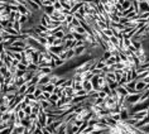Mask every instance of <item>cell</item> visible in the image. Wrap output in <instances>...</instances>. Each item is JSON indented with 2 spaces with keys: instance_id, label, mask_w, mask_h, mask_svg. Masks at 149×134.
<instances>
[{
  "instance_id": "obj_20",
  "label": "cell",
  "mask_w": 149,
  "mask_h": 134,
  "mask_svg": "<svg viewBox=\"0 0 149 134\" xmlns=\"http://www.w3.org/2000/svg\"><path fill=\"white\" fill-rule=\"evenodd\" d=\"M102 33L107 37H113L114 36V31L111 28H106V29H102Z\"/></svg>"
},
{
  "instance_id": "obj_10",
  "label": "cell",
  "mask_w": 149,
  "mask_h": 134,
  "mask_svg": "<svg viewBox=\"0 0 149 134\" xmlns=\"http://www.w3.org/2000/svg\"><path fill=\"white\" fill-rule=\"evenodd\" d=\"M116 91L120 96H128L129 95V91H128V89H126V86H119L116 89Z\"/></svg>"
},
{
  "instance_id": "obj_5",
  "label": "cell",
  "mask_w": 149,
  "mask_h": 134,
  "mask_svg": "<svg viewBox=\"0 0 149 134\" xmlns=\"http://www.w3.org/2000/svg\"><path fill=\"white\" fill-rule=\"evenodd\" d=\"M38 72L42 76H49V75L53 73V68H52V67H40Z\"/></svg>"
},
{
  "instance_id": "obj_22",
  "label": "cell",
  "mask_w": 149,
  "mask_h": 134,
  "mask_svg": "<svg viewBox=\"0 0 149 134\" xmlns=\"http://www.w3.org/2000/svg\"><path fill=\"white\" fill-rule=\"evenodd\" d=\"M73 14H66V18H65V22H66V23L67 24H71V23H72V20H73Z\"/></svg>"
},
{
  "instance_id": "obj_8",
  "label": "cell",
  "mask_w": 149,
  "mask_h": 134,
  "mask_svg": "<svg viewBox=\"0 0 149 134\" xmlns=\"http://www.w3.org/2000/svg\"><path fill=\"white\" fill-rule=\"evenodd\" d=\"M51 84V75L49 76H42L39 80V86H46V85Z\"/></svg>"
},
{
  "instance_id": "obj_12",
  "label": "cell",
  "mask_w": 149,
  "mask_h": 134,
  "mask_svg": "<svg viewBox=\"0 0 149 134\" xmlns=\"http://www.w3.org/2000/svg\"><path fill=\"white\" fill-rule=\"evenodd\" d=\"M28 87H29L28 84L22 85L20 87H18V94H19V95H25V94H27V91H28Z\"/></svg>"
},
{
  "instance_id": "obj_42",
  "label": "cell",
  "mask_w": 149,
  "mask_h": 134,
  "mask_svg": "<svg viewBox=\"0 0 149 134\" xmlns=\"http://www.w3.org/2000/svg\"><path fill=\"white\" fill-rule=\"evenodd\" d=\"M144 1H149V0H144Z\"/></svg>"
},
{
  "instance_id": "obj_33",
  "label": "cell",
  "mask_w": 149,
  "mask_h": 134,
  "mask_svg": "<svg viewBox=\"0 0 149 134\" xmlns=\"http://www.w3.org/2000/svg\"><path fill=\"white\" fill-rule=\"evenodd\" d=\"M99 98H102V99H106V98H109V95L106 94L104 90H101V91H99Z\"/></svg>"
},
{
  "instance_id": "obj_32",
  "label": "cell",
  "mask_w": 149,
  "mask_h": 134,
  "mask_svg": "<svg viewBox=\"0 0 149 134\" xmlns=\"http://www.w3.org/2000/svg\"><path fill=\"white\" fill-rule=\"evenodd\" d=\"M25 73H27V71H20V70H18V71L15 72V76L17 77H24Z\"/></svg>"
},
{
  "instance_id": "obj_14",
  "label": "cell",
  "mask_w": 149,
  "mask_h": 134,
  "mask_svg": "<svg viewBox=\"0 0 149 134\" xmlns=\"http://www.w3.org/2000/svg\"><path fill=\"white\" fill-rule=\"evenodd\" d=\"M8 72H9V67L8 66H5V65L0 66V79H1V77H4Z\"/></svg>"
},
{
  "instance_id": "obj_44",
  "label": "cell",
  "mask_w": 149,
  "mask_h": 134,
  "mask_svg": "<svg viewBox=\"0 0 149 134\" xmlns=\"http://www.w3.org/2000/svg\"><path fill=\"white\" fill-rule=\"evenodd\" d=\"M34 134H37V133H34Z\"/></svg>"
},
{
  "instance_id": "obj_24",
  "label": "cell",
  "mask_w": 149,
  "mask_h": 134,
  "mask_svg": "<svg viewBox=\"0 0 149 134\" xmlns=\"http://www.w3.org/2000/svg\"><path fill=\"white\" fill-rule=\"evenodd\" d=\"M109 86H110L111 90H116V89L120 86V85H119L118 81H113V82H109Z\"/></svg>"
},
{
  "instance_id": "obj_3",
  "label": "cell",
  "mask_w": 149,
  "mask_h": 134,
  "mask_svg": "<svg viewBox=\"0 0 149 134\" xmlns=\"http://www.w3.org/2000/svg\"><path fill=\"white\" fill-rule=\"evenodd\" d=\"M147 89H148V85H145L143 80H136V85H135L136 92H140L141 94V92H144Z\"/></svg>"
},
{
  "instance_id": "obj_23",
  "label": "cell",
  "mask_w": 149,
  "mask_h": 134,
  "mask_svg": "<svg viewBox=\"0 0 149 134\" xmlns=\"http://www.w3.org/2000/svg\"><path fill=\"white\" fill-rule=\"evenodd\" d=\"M65 40H74V34L73 33H71V32H68V33H66V36H65V38H63Z\"/></svg>"
},
{
  "instance_id": "obj_6",
  "label": "cell",
  "mask_w": 149,
  "mask_h": 134,
  "mask_svg": "<svg viewBox=\"0 0 149 134\" xmlns=\"http://www.w3.org/2000/svg\"><path fill=\"white\" fill-rule=\"evenodd\" d=\"M139 9H140V14L141 13H149L148 1H140L139 3Z\"/></svg>"
},
{
  "instance_id": "obj_21",
  "label": "cell",
  "mask_w": 149,
  "mask_h": 134,
  "mask_svg": "<svg viewBox=\"0 0 149 134\" xmlns=\"http://www.w3.org/2000/svg\"><path fill=\"white\" fill-rule=\"evenodd\" d=\"M133 9H134V12H135L136 14H140V9H139V3L138 1H134L133 0Z\"/></svg>"
},
{
  "instance_id": "obj_36",
  "label": "cell",
  "mask_w": 149,
  "mask_h": 134,
  "mask_svg": "<svg viewBox=\"0 0 149 134\" xmlns=\"http://www.w3.org/2000/svg\"><path fill=\"white\" fill-rule=\"evenodd\" d=\"M53 4H52L51 1H48V0H43V8H46V6H52Z\"/></svg>"
},
{
  "instance_id": "obj_35",
  "label": "cell",
  "mask_w": 149,
  "mask_h": 134,
  "mask_svg": "<svg viewBox=\"0 0 149 134\" xmlns=\"http://www.w3.org/2000/svg\"><path fill=\"white\" fill-rule=\"evenodd\" d=\"M51 92H48V91H43V96H44V99H47V100H49L51 99Z\"/></svg>"
},
{
  "instance_id": "obj_28",
  "label": "cell",
  "mask_w": 149,
  "mask_h": 134,
  "mask_svg": "<svg viewBox=\"0 0 149 134\" xmlns=\"http://www.w3.org/2000/svg\"><path fill=\"white\" fill-rule=\"evenodd\" d=\"M23 110L25 111V114H27V115H31V114L33 113V106H32V105H27Z\"/></svg>"
},
{
  "instance_id": "obj_40",
  "label": "cell",
  "mask_w": 149,
  "mask_h": 134,
  "mask_svg": "<svg viewBox=\"0 0 149 134\" xmlns=\"http://www.w3.org/2000/svg\"><path fill=\"white\" fill-rule=\"evenodd\" d=\"M48 1H51V3H52V4H54V3H56V1H57V0H48Z\"/></svg>"
},
{
  "instance_id": "obj_34",
  "label": "cell",
  "mask_w": 149,
  "mask_h": 134,
  "mask_svg": "<svg viewBox=\"0 0 149 134\" xmlns=\"http://www.w3.org/2000/svg\"><path fill=\"white\" fill-rule=\"evenodd\" d=\"M115 9H116V12H123V10H124L120 3H116V4H115Z\"/></svg>"
},
{
  "instance_id": "obj_18",
  "label": "cell",
  "mask_w": 149,
  "mask_h": 134,
  "mask_svg": "<svg viewBox=\"0 0 149 134\" xmlns=\"http://www.w3.org/2000/svg\"><path fill=\"white\" fill-rule=\"evenodd\" d=\"M65 36H66V32L62 31V29L54 33V37H56V38H59V39H63V38H65Z\"/></svg>"
},
{
  "instance_id": "obj_7",
  "label": "cell",
  "mask_w": 149,
  "mask_h": 134,
  "mask_svg": "<svg viewBox=\"0 0 149 134\" xmlns=\"http://www.w3.org/2000/svg\"><path fill=\"white\" fill-rule=\"evenodd\" d=\"M147 124H149V115L147 118H144V119H141V120H139L136 123V125H135V128L136 129H140V128H143V126H145Z\"/></svg>"
},
{
  "instance_id": "obj_37",
  "label": "cell",
  "mask_w": 149,
  "mask_h": 134,
  "mask_svg": "<svg viewBox=\"0 0 149 134\" xmlns=\"http://www.w3.org/2000/svg\"><path fill=\"white\" fill-rule=\"evenodd\" d=\"M19 63H20V61H19V59H17V58H14L13 61H12V65H13V66H18Z\"/></svg>"
},
{
  "instance_id": "obj_1",
  "label": "cell",
  "mask_w": 149,
  "mask_h": 134,
  "mask_svg": "<svg viewBox=\"0 0 149 134\" xmlns=\"http://www.w3.org/2000/svg\"><path fill=\"white\" fill-rule=\"evenodd\" d=\"M139 99H140V92H135V94H130L126 96V101L132 105H135V104L139 103Z\"/></svg>"
},
{
  "instance_id": "obj_4",
  "label": "cell",
  "mask_w": 149,
  "mask_h": 134,
  "mask_svg": "<svg viewBox=\"0 0 149 134\" xmlns=\"http://www.w3.org/2000/svg\"><path fill=\"white\" fill-rule=\"evenodd\" d=\"M132 115L133 117H135L138 120H141V119L147 118L149 115V110H140V111H136V113H133Z\"/></svg>"
},
{
  "instance_id": "obj_13",
  "label": "cell",
  "mask_w": 149,
  "mask_h": 134,
  "mask_svg": "<svg viewBox=\"0 0 149 134\" xmlns=\"http://www.w3.org/2000/svg\"><path fill=\"white\" fill-rule=\"evenodd\" d=\"M54 6L52 5V6H46V8H43V13L44 14H48V15H53V13H54Z\"/></svg>"
},
{
  "instance_id": "obj_2",
  "label": "cell",
  "mask_w": 149,
  "mask_h": 134,
  "mask_svg": "<svg viewBox=\"0 0 149 134\" xmlns=\"http://www.w3.org/2000/svg\"><path fill=\"white\" fill-rule=\"evenodd\" d=\"M47 119H48V114L44 111L43 109L40 110V113L38 114V121H39V124L43 126H47Z\"/></svg>"
},
{
  "instance_id": "obj_11",
  "label": "cell",
  "mask_w": 149,
  "mask_h": 134,
  "mask_svg": "<svg viewBox=\"0 0 149 134\" xmlns=\"http://www.w3.org/2000/svg\"><path fill=\"white\" fill-rule=\"evenodd\" d=\"M105 77H106L107 84L113 82V81H116V75H115V72H106L105 73Z\"/></svg>"
},
{
  "instance_id": "obj_29",
  "label": "cell",
  "mask_w": 149,
  "mask_h": 134,
  "mask_svg": "<svg viewBox=\"0 0 149 134\" xmlns=\"http://www.w3.org/2000/svg\"><path fill=\"white\" fill-rule=\"evenodd\" d=\"M74 34V39L76 40H85V38H86V36L84 34H79V33H73Z\"/></svg>"
},
{
  "instance_id": "obj_39",
  "label": "cell",
  "mask_w": 149,
  "mask_h": 134,
  "mask_svg": "<svg viewBox=\"0 0 149 134\" xmlns=\"http://www.w3.org/2000/svg\"><path fill=\"white\" fill-rule=\"evenodd\" d=\"M100 3H101V4H104V5H106L107 3H110V0H100Z\"/></svg>"
},
{
  "instance_id": "obj_17",
  "label": "cell",
  "mask_w": 149,
  "mask_h": 134,
  "mask_svg": "<svg viewBox=\"0 0 149 134\" xmlns=\"http://www.w3.org/2000/svg\"><path fill=\"white\" fill-rule=\"evenodd\" d=\"M15 114H17V117L19 118L20 120H23V119H25V118H27V114H25V111H24L23 109H20L19 111H17Z\"/></svg>"
},
{
  "instance_id": "obj_38",
  "label": "cell",
  "mask_w": 149,
  "mask_h": 134,
  "mask_svg": "<svg viewBox=\"0 0 149 134\" xmlns=\"http://www.w3.org/2000/svg\"><path fill=\"white\" fill-rule=\"evenodd\" d=\"M143 81H144V84H145V85H149V75H148L147 77H144Z\"/></svg>"
},
{
  "instance_id": "obj_31",
  "label": "cell",
  "mask_w": 149,
  "mask_h": 134,
  "mask_svg": "<svg viewBox=\"0 0 149 134\" xmlns=\"http://www.w3.org/2000/svg\"><path fill=\"white\" fill-rule=\"evenodd\" d=\"M53 6H54V9H56V10H62V9H63L62 3H61V1H58V0L53 4Z\"/></svg>"
},
{
  "instance_id": "obj_26",
  "label": "cell",
  "mask_w": 149,
  "mask_h": 134,
  "mask_svg": "<svg viewBox=\"0 0 149 134\" xmlns=\"http://www.w3.org/2000/svg\"><path fill=\"white\" fill-rule=\"evenodd\" d=\"M73 87H74V90H76V91L82 90V89H84V82H74Z\"/></svg>"
},
{
  "instance_id": "obj_16",
  "label": "cell",
  "mask_w": 149,
  "mask_h": 134,
  "mask_svg": "<svg viewBox=\"0 0 149 134\" xmlns=\"http://www.w3.org/2000/svg\"><path fill=\"white\" fill-rule=\"evenodd\" d=\"M54 89H56V85H53V84H48V85H46V86L43 87V90H44V91L51 92V94H53Z\"/></svg>"
},
{
  "instance_id": "obj_43",
  "label": "cell",
  "mask_w": 149,
  "mask_h": 134,
  "mask_svg": "<svg viewBox=\"0 0 149 134\" xmlns=\"http://www.w3.org/2000/svg\"><path fill=\"white\" fill-rule=\"evenodd\" d=\"M148 5H149V1H148Z\"/></svg>"
},
{
  "instance_id": "obj_19",
  "label": "cell",
  "mask_w": 149,
  "mask_h": 134,
  "mask_svg": "<svg viewBox=\"0 0 149 134\" xmlns=\"http://www.w3.org/2000/svg\"><path fill=\"white\" fill-rule=\"evenodd\" d=\"M106 66H114L115 63H116V58H115V56H113V57H110L107 61H105Z\"/></svg>"
},
{
  "instance_id": "obj_41",
  "label": "cell",
  "mask_w": 149,
  "mask_h": 134,
  "mask_svg": "<svg viewBox=\"0 0 149 134\" xmlns=\"http://www.w3.org/2000/svg\"><path fill=\"white\" fill-rule=\"evenodd\" d=\"M134 1H138V3H140V1H144V0H134Z\"/></svg>"
},
{
  "instance_id": "obj_25",
  "label": "cell",
  "mask_w": 149,
  "mask_h": 134,
  "mask_svg": "<svg viewBox=\"0 0 149 134\" xmlns=\"http://www.w3.org/2000/svg\"><path fill=\"white\" fill-rule=\"evenodd\" d=\"M114 68H115V71H116V70H124V68H125V65H124L123 62L115 63V65H114Z\"/></svg>"
},
{
  "instance_id": "obj_15",
  "label": "cell",
  "mask_w": 149,
  "mask_h": 134,
  "mask_svg": "<svg viewBox=\"0 0 149 134\" xmlns=\"http://www.w3.org/2000/svg\"><path fill=\"white\" fill-rule=\"evenodd\" d=\"M110 57H113V52H110V51H104V53H102V57H101V59L102 61H107Z\"/></svg>"
},
{
  "instance_id": "obj_9",
  "label": "cell",
  "mask_w": 149,
  "mask_h": 134,
  "mask_svg": "<svg viewBox=\"0 0 149 134\" xmlns=\"http://www.w3.org/2000/svg\"><path fill=\"white\" fill-rule=\"evenodd\" d=\"M84 89H85V90H86L87 92H90V91L94 90V85H92L91 80H85V81H84Z\"/></svg>"
},
{
  "instance_id": "obj_30",
  "label": "cell",
  "mask_w": 149,
  "mask_h": 134,
  "mask_svg": "<svg viewBox=\"0 0 149 134\" xmlns=\"http://www.w3.org/2000/svg\"><path fill=\"white\" fill-rule=\"evenodd\" d=\"M84 77H85V80H91L92 77H94V73H92L91 71H87V72L84 73Z\"/></svg>"
},
{
  "instance_id": "obj_27",
  "label": "cell",
  "mask_w": 149,
  "mask_h": 134,
  "mask_svg": "<svg viewBox=\"0 0 149 134\" xmlns=\"http://www.w3.org/2000/svg\"><path fill=\"white\" fill-rule=\"evenodd\" d=\"M111 118H113L115 121H121V115H120V113H115V114H111Z\"/></svg>"
}]
</instances>
